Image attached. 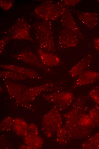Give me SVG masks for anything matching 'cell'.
<instances>
[{
	"label": "cell",
	"instance_id": "cell-20",
	"mask_svg": "<svg viewBox=\"0 0 99 149\" xmlns=\"http://www.w3.org/2000/svg\"><path fill=\"white\" fill-rule=\"evenodd\" d=\"M89 115L94 128L99 126V105H97L91 108L89 111Z\"/></svg>",
	"mask_w": 99,
	"mask_h": 149
},
{
	"label": "cell",
	"instance_id": "cell-16",
	"mask_svg": "<svg viewBox=\"0 0 99 149\" xmlns=\"http://www.w3.org/2000/svg\"><path fill=\"white\" fill-rule=\"evenodd\" d=\"M4 83L10 95L17 100L27 88L24 85L9 80H5Z\"/></svg>",
	"mask_w": 99,
	"mask_h": 149
},
{
	"label": "cell",
	"instance_id": "cell-3",
	"mask_svg": "<svg viewBox=\"0 0 99 149\" xmlns=\"http://www.w3.org/2000/svg\"><path fill=\"white\" fill-rule=\"evenodd\" d=\"M51 22L44 20L36 24L34 29L39 49L53 53L55 50V46Z\"/></svg>",
	"mask_w": 99,
	"mask_h": 149
},
{
	"label": "cell",
	"instance_id": "cell-2",
	"mask_svg": "<svg viewBox=\"0 0 99 149\" xmlns=\"http://www.w3.org/2000/svg\"><path fill=\"white\" fill-rule=\"evenodd\" d=\"M69 10L62 1H47L37 6L35 13L45 21H51L57 19Z\"/></svg>",
	"mask_w": 99,
	"mask_h": 149
},
{
	"label": "cell",
	"instance_id": "cell-10",
	"mask_svg": "<svg viewBox=\"0 0 99 149\" xmlns=\"http://www.w3.org/2000/svg\"><path fill=\"white\" fill-rule=\"evenodd\" d=\"M74 87H76L92 84L99 78V73L86 70L76 78Z\"/></svg>",
	"mask_w": 99,
	"mask_h": 149
},
{
	"label": "cell",
	"instance_id": "cell-21",
	"mask_svg": "<svg viewBox=\"0 0 99 149\" xmlns=\"http://www.w3.org/2000/svg\"><path fill=\"white\" fill-rule=\"evenodd\" d=\"M89 94L95 103L99 105V87H94L90 91Z\"/></svg>",
	"mask_w": 99,
	"mask_h": 149
},
{
	"label": "cell",
	"instance_id": "cell-5",
	"mask_svg": "<svg viewBox=\"0 0 99 149\" xmlns=\"http://www.w3.org/2000/svg\"><path fill=\"white\" fill-rule=\"evenodd\" d=\"M57 109H52L44 117L43 127L45 133L50 137L57 132L62 126L63 120Z\"/></svg>",
	"mask_w": 99,
	"mask_h": 149
},
{
	"label": "cell",
	"instance_id": "cell-1",
	"mask_svg": "<svg viewBox=\"0 0 99 149\" xmlns=\"http://www.w3.org/2000/svg\"><path fill=\"white\" fill-rule=\"evenodd\" d=\"M84 99L79 97L73 103L69 111L64 115L65 127L71 139H81L90 137L91 129L83 127L82 118L86 110Z\"/></svg>",
	"mask_w": 99,
	"mask_h": 149
},
{
	"label": "cell",
	"instance_id": "cell-12",
	"mask_svg": "<svg viewBox=\"0 0 99 149\" xmlns=\"http://www.w3.org/2000/svg\"><path fill=\"white\" fill-rule=\"evenodd\" d=\"M60 22L64 27L71 30L76 34L79 38H84L77 24L71 13L68 11L60 17Z\"/></svg>",
	"mask_w": 99,
	"mask_h": 149
},
{
	"label": "cell",
	"instance_id": "cell-18",
	"mask_svg": "<svg viewBox=\"0 0 99 149\" xmlns=\"http://www.w3.org/2000/svg\"><path fill=\"white\" fill-rule=\"evenodd\" d=\"M1 77L4 79L12 81H20L24 80L26 77L15 71L8 70L0 71Z\"/></svg>",
	"mask_w": 99,
	"mask_h": 149
},
{
	"label": "cell",
	"instance_id": "cell-13",
	"mask_svg": "<svg viewBox=\"0 0 99 149\" xmlns=\"http://www.w3.org/2000/svg\"><path fill=\"white\" fill-rule=\"evenodd\" d=\"M37 52L42 62L45 66L55 67L60 63V58L53 53L46 52L39 48L37 50Z\"/></svg>",
	"mask_w": 99,
	"mask_h": 149
},
{
	"label": "cell",
	"instance_id": "cell-14",
	"mask_svg": "<svg viewBox=\"0 0 99 149\" xmlns=\"http://www.w3.org/2000/svg\"><path fill=\"white\" fill-rule=\"evenodd\" d=\"M77 16L79 21L89 28L96 27L98 22V14L92 12H81L77 13Z\"/></svg>",
	"mask_w": 99,
	"mask_h": 149
},
{
	"label": "cell",
	"instance_id": "cell-7",
	"mask_svg": "<svg viewBox=\"0 0 99 149\" xmlns=\"http://www.w3.org/2000/svg\"><path fill=\"white\" fill-rule=\"evenodd\" d=\"M55 87L54 83H48L39 86L26 88L17 100L20 102L32 101L41 93L52 90Z\"/></svg>",
	"mask_w": 99,
	"mask_h": 149
},
{
	"label": "cell",
	"instance_id": "cell-15",
	"mask_svg": "<svg viewBox=\"0 0 99 149\" xmlns=\"http://www.w3.org/2000/svg\"><path fill=\"white\" fill-rule=\"evenodd\" d=\"M0 67L4 69L15 71L32 79L40 78L39 74L36 71L31 69L11 64H1Z\"/></svg>",
	"mask_w": 99,
	"mask_h": 149
},
{
	"label": "cell",
	"instance_id": "cell-23",
	"mask_svg": "<svg viewBox=\"0 0 99 149\" xmlns=\"http://www.w3.org/2000/svg\"><path fill=\"white\" fill-rule=\"evenodd\" d=\"M80 0H64L62 2L67 7L76 6L81 2Z\"/></svg>",
	"mask_w": 99,
	"mask_h": 149
},
{
	"label": "cell",
	"instance_id": "cell-4",
	"mask_svg": "<svg viewBox=\"0 0 99 149\" xmlns=\"http://www.w3.org/2000/svg\"><path fill=\"white\" fill-rule=\"evenodd\" d=\"M43 97L46 101L54 104L57 109L63 110L70 107L74 99L73 93L68 91H57L44 95Z\"/></svg>",
	"mask_w": 99,
	"mask_h": 149
},
{
	"label": "cell",
	"instance_id": "cell-17",
	"mask_svg": "<svg viewBox=\"0 0 99 149\" xmlns=\"http://www.w3.org/2000/svg\"><path fill=\"white\" fill-rule=\"evenodd\" d=\"M81 148L85 149H99V130L84 142L81 145Z\"/></svg>",
	"mask_w": 99,
	"mask_h": 149
},
{
	"label": "cell",
	"instance_id": "cell-24",
	"mask_svg": "<svg viewBox=\"0 0 99 149\" xmlns=\"http://www.w3.org/2000/svg\"><path fill=\"white\" fill-rule=\"evenodd\" d=\"M11 38L10 36H7L1 39L0 41V52L1 54L3 52L4 48L7 42Z\"/></svg>",
	"mask_w": 99,
	"mask_h": 149
},
{
	"label": "cell",
	"instance_id": "cell-11",
	"mask_svg": "<svg viewBox=\"0 0 99 149\" xmlns=\"http://www.w3.org/2000/svg\"><path fill=\"white\" fill-rule=\"evenodd\" d=\"M92 57L90 54H88L82 58L69 69V74L72 78H76L90 66L92 61Z\"/></svg>",
	"mask_w": 99,
	"mask_h": 149
},
{
	"label": "cell",
	"instance_id": "cell-6",
	"mask_svg": "<svg viewBox=\"0 0 99 149\" xmlns=\"http://www.w3.org/2000/svg\"><path fill=\"white\" fill-rule=\"evenodd\" d=\"M8 32L11 39L32 41L30 33V26L23 17L18 19L9 29Z\"/></svg>",
	"mask_w": 99,
	"mask_h": 149
},
{
	"label": "cell",
	"instance_id": "cell-22",
	"mask_svg": "<svg viewBox=\"0 0 99 149\" xmlns=\"http://www.w3.org/2000/svg\"><path fill=\"white\" fill-rule=\"evenodd\" d=\"M13 0H0V6L3 10L7 11L13 6Z\"/></svg>",
	"mask_w": 99,
	"mask_h": 149
},
{
	"label": "cell",
	"instance_id": "cell-9",
	"mask_svg": "<svg viewBox=\"0 0 99 149\" xmlns=\"http://www.w3.org/2000/svg\"><path fill=\"white\" fill-rule=\"evenodd\" d=\"M17 59L26 64L43 68L45 66L38 55L31 50H26L14 55Z\"/></svg>",
	"mask_w": 99,
	"mask_h": 149
},
{
	"label": "cell",
	"instance_id": "cell-25",
	"mask_svg": "<svg viewBox=\"0 0 99 149\" xmlns=\"http://www.w3.org/2000/svg\"><path fill=\"white\" fill-rule=\"evenodd\" d=\"M94 47L97 52L99 54V38H95L93 41Z\"/></svg>",
	"mask_w": 99,
	"mask_h": 149
},
{
	"label": "cell",
	"instance_id": "cell-19",
	"mask_svg": "<svg viewBox=\"0 0 99 149\" xmlns=\"http://www.w3.org/2000/svg\"><path fill=\"white\" fill-rule=\"evenodd\" d=\"M57 142L61 144L68 143L71 138L65 126L60 128L57 131Z\"/></svg>",
	"mask_w": 99,
	"mask_h": 149
},
{
	"label": "cell",
	"instance_id": "cell-8",
	"mask_svg": "<svg viewBox=\"0 0 99 149\" xmlns=\"http://www.w3.org/2000/svg\"><path fill=\"white\" fill-rule=\"evenodd\" d=\"M78 37L70 30L64 28L60 32L58 39L59 48L65 49L76 47L78 44Z\"/></svg>",
	"mask_w": 99,
	"mask_h": 149
}]
</instances>
